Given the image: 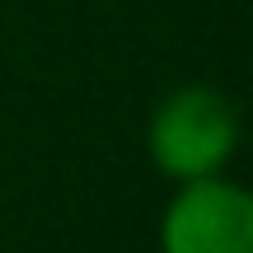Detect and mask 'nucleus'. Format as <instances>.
Returning a JSON list of instances; mask_svg holds the SVG:
<instances>
[{
	"label": "nucleus",
	"mask_w": 253,
	"mask_h": 253,
	"mask_svg": "<svg viewBox=\"0 0 253 253\" xmlns=\"http://www.w3.org/2000/svg\"><path fill=\"white\" fill-rule=\"evenodd\" d=\"M239 145V113L225 94L207 84H183L164 94L150 118V160L164 178L192 183L220 173Z\"/></svg>",
	"instance_id": "f257e3e1"
},
{
	"label": "nucleus",
	"mask_w": 253,
	"mask_h": 253,
	"mask_svg": "<svg viewBox=\"0 0 253 253\" xmlns=\"http://www.w3.org/2000/svg\"><path fill=\"white\" fill-rule=\"evenodd\" d=\"M160 253H253V197L220 173L178 183L160 220Z\"/></svg>",
	"instance_id": "f03ea898"
}]
</instances>
